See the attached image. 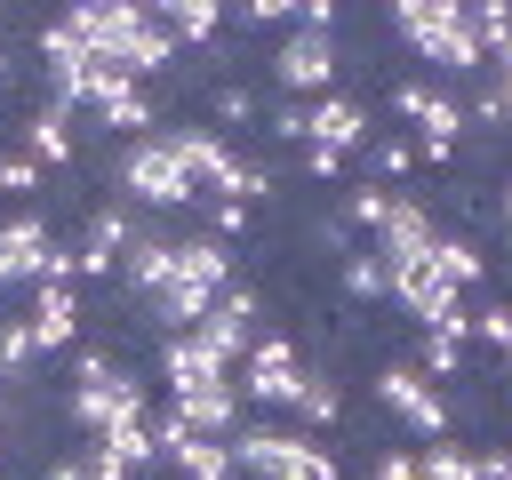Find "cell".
<instances>
[{"label": "cell", "mask_w": 512, "mask_h": 480, "mask_svg": "<svg viewBox=\"0 0 512 480\" xmlns=\"http://www.w3.org/2000/svg\"><path fill=\"white\" fill-rule=\"evenodd\" d=\"M152 448H160V464H176V480H232V440H200V432H184L176 408H160Z\"/></svg>", "instance_id": "8fae6325"}, {"label": "cell", "mask_w": 512, "mask_h": 480, "mask_svg": "<svg viewBox=\"0 0 512 480\" xmlns=\"http://www.w3.org/2000/svg\"><path fill=\"white\" fill-rule=\"evenodd\" d=\"M504 232H512V184H504Z\"/></svg>", "instance_id": "7bdbcfd3"}, {"label": "cell", "mask_w": 512, "mask_h": 480, "mask_svg": "<svg viewBox=\"0 0 512 480\" xmlns=\"http://www.w3.org/2000/svg\"><path fill=\"white\" fill-rule=\"evenodd\" d=\"M376 408L400 416L416 440H448V392L432 376H416V360H384L376 368Z\"/></svg>", "instance_id": "8992f818"}, {"label": "cell", "mask_w": 512, "mask_h": 480, "mask_svg": "<svg viewBox=\"0 0 512 480\" xmlns=\"http://www.w3.org/2000/svg\"><path fill=\"white\" fill-rule=\"evenodd\" d=\"M464 344H472V336H448V328H424V360H416V376H432V384H448V376L464 368Z\"/></svg>", "instance_id": "4316f807"}, {"label": "cell", "mask_w": 512, "mask_h": 480, "mask_svg": "<svg viewBox=\"0 0 512 480\" xmlns=\"http://www.w3.org/2000/svg\"><path fill=\"white\" fill-rule=\"evenodd\" d=\"M24 152H32L40 168H72V112L40 104V112L24 120Z\"/></svg>", "instance_id": "44dd1931"}, {"label": "cell", "mask_w": 512, "mask_h": 480, "mask_svg": "<svg viewBox=\"0 0 512 480\" xmlns=\"http://www.w3.org/2000/svg\"><path fill=\"white\" fill-rule=\"evenodd\" d=\"M216 120H232V128H240V120H256V88H240V80H232V88H216Z\"/></svg>", "instance_id": "836d02e7"}, {"label": "cell", "mask_w": 512, "mask_h": 480, "mask_svg": "<svg viewBox=\"0 0 512 480\" xmlns=\"http://www.w3.org/2000/svg\"><path fill=\"white\" fill-rule=\"evenodd\" d=\"M472 456H480V448H456V440H424V448H416V480H472Z\"/></svg>", "instance_id": "484cf974"}, {"label": "cell", "mask_w": 512, "mask_h": 480, "mask_svg": "<svg viewBox=\"0 0 512 480\" xmlns=\"http://www.w3.org/2000/svg\"><path fill=\"white\" fill-rule=\"evenodd\" d=\"M24 328H32L40 352H72V336H80V288H64V280H32V312H24Z\"/></svg>", "instance_id": "e0dca14e"}, {"label": "cell", "mask_w": 512, "mask_h": 480, "mask_svg": "<svg viewBox=\"0 0 512 480\" xmlns=\"http://www.w3.org/2000/svg\"><path fill=\"white\" fill-rule=\"evenodd\" d=\"M40 176H48V168H40L32 152H0V192H40Z\"/></svg>", "instance_id": "4dcf8cb0"}, {"label": "cell", "mask_w": 512, "mask_h": 480, "mask_svg": "<svg viewBox=\"0 0 512 480\" xmlns=\"http://www.w3.org/2000/svg\"><path fill=\"white\" fill-rule=\"evenodd\" d=\"M248 224V200H208V240H224L232 248V232Z\"/></svg>", "instance_id": "1f68e13d"}, {"label": "cell", "mask_w": 512, "mask_h": 480, "mask_svg": "<svg viewBox=\"0 0 512 480\" xmlns=\"http://www.w3.org/2000/svg\"><path fill=\"white\" fill-rule=\"evenodd\" d=\"M504 376H512V344H504Z\"/></svg>", "instance_id": "ee69618b"}, {"label": "cell", "mask_w": 512, "mask_h": 480, "mask_svg": "<svg viewBox=\"0 0 512 480\" xmlns=\"http://www.w3.org/2000/svg\"><path fill=\"white\" fill-rule=\"evenodd\" d=\"M296 416L320 432V424H336L344 416V392H336V376H320V368H304V384H296Z\"/></svg>", "instance_id": "d4e9b609"}, {"label": "cell", "mask_w": 512, "mask_h": 480, "mask_svg": "<svg viewBox=\"0 0 512 480\" xmlns=\"http://www.w3.org/2000/svg\"><path fill=\"white\" fill-rule=\"evenodd\" d=\"M432 272L464 296V288H480V272H488V264H480V248H472L464 232H440V240H432Z\"/></svg>", "instance_id": "cb8c5ba5"}, {"label": "cell", "mask_w": 512, "mask_h": 480, "mask_svg": "<svg viewBox=\"0 0 512 480\" xmlns=\"http://www.w3.org/2000/svg\"><path fill=\"white\" fill-rule=\"evenodd\" d=\"M304 144H328V152H360L368 144V104L360 96H312L304 104Z\"/></svg>", "instance_id": "2e32d148"}, {"label": "cell", "mask_w": 512, "mask_h": 480, "mask_svg": "<svg viewBox=\"0 0 512 480\" xmlns=\"http://www.w3.org/2000/svg\"><path fill=\"white\" fill-rule=\"evenodd\" d=\"M88 112H96L112 136H128V144H136V136L160 120V112H152V96H144L128 72H112V64H96V80H88Z\"/></svg>", "instance_id": "4fadbf2b"}, {"label": "cell", "mask_w": 512, "mask_h": 480, "mask_svg": "<svg viewBox=\"0 0 512 480\" xmlns=\"http://www.w3.org/2000/svg\"><path fill=\"white\" fill-rule=\"evenodd\" d=\"M432 240H440V224H432V208L424 200H392V216L376 224V256L384 264H408V256H432Z\"/></svg>", "instance_id": "d6986e66"}, {"label": "cell", "mask_w": 512, "mask_h": 480, "mask_svg": "<svg viewBox=\"0 0 512 480\" xmlns=\"http://www.w3.org/2000/svg\"><path fill=\"white\" fill-rule=\"evenodd\" d=\"M160 136L176 144V160H184L200 200H264L272 192V168H248L216 128H160Z\"/></svg>", "instance_id": "3957f363"}, {"label": "cell", "mask_w": 512, "mask_h": 480, "mask_svg": "<svg viewBox=\"0 0 512 480\" xmlns=\"http://www.w3.org/2000/svg\"><path fill=\"white\" fill-rule=\"evenodd\" d=\"M304 176L336 184V176H344V152H328V144H304Z\"/></svg>", "instance_id": "d590c367"}, {"label": "cell", "mask_w": 512, "mask_h": 480, "mask_svg": "<svg viewBox=\"0 0 512 480\" xmlns=\"http://www.w3.org/2000/svg\"><path fill=\"white\" fill-rule=\"evenodd\" d=\"M320 248H328V256H352V224H344V216H320Z\"/></svg>", "instance_id": "ab89813d"}, {"label": "cell", "mask_w": 512, "mask_h": 480, "mask_svg": "<svg viewBox=\"0 0 512 480\" xmlns=\"http://www.w3.org/2000/svg\"><path fill=\"white\" fill-rule=\"evenodd\" d=\"M272 136L280 144H304V104H272Z\"/></svg>", "instance_id": "74e56055"}, {"label": "cell", "mask_w": 512, "mask_h": 480, "mask_svg": "<svg viewBox=\"0 0 512 480\" xmlns=\"http://www.w3.org/2000/svg\"><path fill=\"white\" fill-rule=\"evenodd\" d=\"M48 248H56V232H48V216H8L0 224V288H32L40 280V264H48Z\"/></svg>", "instance_id": "9a60e30c"}, {"label": "cell", "mask_w": 512, "mask_h": 480, "mask_svg": "<svg viewBox=\"0 0 512 480\" xmlns=\"http://www.w3.org/2000/svg\"><path fill=\"white\" fill-rule=\"evenodd\" d=\"M392 120H408L416 144H456V136L472 128L464 104H456L448 88H432V80H400V88H392Z\"/></svg>", "instance_id": "30bf717a"}, {"label": "cell", "mask_w": 512, "mask_h": 480, "mask_svg": "<svg viewBox=\"0 0 512 480\" xmlns=\"http://www.w3.org/2000/svg\"><path fill=\"white\" fill-rule=\"evenodd\" d=\"M136 240V208L128 200H112V208H96L88 224H80V240H72V264H80V280H104V272H120V248Z\"/></svg>", "instance_id": "5bb4252c"}, {"label": "cell", "mask_w": 512, "mask_h": 480, "mask_svg": "<svg viewBox=\"0 0 512 480\" xmlns=\"http://www.w3.org/2000/svg\"><path fill=\"white\" fill-rule=\"evenodd\" d=\"M344 296H360V304L384 296V256H376V248H352V256H344Z\"/></svg>", "instance_id": "f1b7e54d"}, {"label": "cell", "mask_w": 512, "mask_h": 480, "mask_svg": "<svg viewBox=\"0 0 512 480\" xmlns=\"http://www.w3.org/2000/svg\"><path fill=\"white\" fill-rule=\"evenodd\" d=\"M296 384H304V352L288 336H256L240 352V400L256 408H296Z\"/></svg>", "instance_id": "ba28073f"}, {"label": "cell", "mask_w": 512, "mask_h": 480, "mask_svg": "<svg viewBox=\"0 0 512 480\" xmlns=\"http://www.w3.org/2000/svg\"><path fill=\"white\" fill-rule=\"evenodd\" d=\"M40 360V344H32V328L24 320H0V376H24Z\"/></svg>", "instance_id": "f546056e"}, {"label": "cell", "mask_w": 512, "mask_h": 480, "mask_svg": "<svg viewBox=\"0 0 512 480\" xmlns=\"http://www.w3.org/2000/svg\"><path fill=\"white\" fill-rule=\"evenodd\" d=\"M224 288H232V248L208 240V232H192V240H176V264H168V280H160L144 304H152V320H160L168 336H184Z\"/></svg>", "instance_id": "7a4b0ae2"}, {"label": "cell", "mask_w": 512, "mask_h": 480, "mask_svg": "<svg viewBox=\"0 0 512 480\" xmlns=\"http://www.w3.org/2000/svg\"><path fill=\"white\" fill-rule=\"evenodd\" d=\"M40 480H88V472H80V456H56V464H48Z\"/></svg>", "instance_id": "b9f144b4"}, {"label": "cell", "mask_w": 512, "mask_h": 480, "mask_svg": "<svg viewBox=\"0 0 512 480\" xmlns=\"http://www.w3.org/2000/svg\"><path fill=\"white\" fill-rule=\"evenodd\" d=\"M360 160H368V184H384V192H392L400 176H416V168H424V160H416V136H368V144H360Z\"/></svg>", "instance_id": "603a6c76"}, {"label": "cell", "mask_w": 512, "mask_h": 480, "mask_svg": "<svg viewBox=\"0 0 512 480\" xmlns=\"http://www.w3.org/2000/svg\"><path fill=\"white\" fill-rule=\"evenodd\" d=\"M368 480H416V448H376V472Z\"/></svg>", "instance_id": "e575fe53"}, {"label": "cell", "mask_w": 512, "mask_h": 480, "mask_svg": "<svg viewBox=\"0 0 512 480\" xmlns=\"http://www.w3.org/2000/svg\"><path fill=\"white\" fill-rule=\"evenodd\" d=\"M264 72H272V88H280L288 104H296V96H304V104H312V96H336V32H304V24H296V32L272 48Z\"/></svg>", "instance_id": "52a82bcc"}, {"label": "cell", "mask_w": 512, "mask_h": 480, "mask_svg": "<svg viewBox=\"0 0 512 480\" xmlns=\"http://www.w3.org/2000/svg\"><path fill=\"white\" fill-rule=\"evenodd\" d=\"M168 264H176V240H168L160 224H136V240L120 248V288H136V296H152V288L168 280Z\"/></svg>", "instance_id": "ffe728a7"}, {"label": "cell", "mask_w": 512, "mask_h": 480, "mask_svg": "<svg viewBox=\"0 0 512 480\" xmlns=\"http://www.w3.org/2000/svg\"><path fill=\"white\" fill-rule=\"evenodd\" d=\"M64 416H72V432L104 440L120 416H152V408H144V384H136L128 368H112V376H96V384H72V392H64Z\"/></svg>", "instance_id": "9c48e42d"}, {"label": "cell", "mask_w": 512, "mask_h": 480, "mask_svg": "<svg viewBox=\"0 0 512 480\" xmlns=\"http://www.w3.org/2000/svg\"><path fill=\"white\" fill-rule=\"evenodd\" d=\"M160 376H168V400H184V392H208V384H232V360H216L192 328L184 336H168L160 344Z\"/></svg>", "instance_id": "ac0fdd59"}, {"label": "cell", "mask_w": 512, "mask_h": 480, "mask_svg": "<svg viewBox=\"0 0 512 480\" xmlns=\"http://www.w3.org/2000/svg\"><path fill=\"white\" fill-rule=\"evenodd\" d=\"M192 336H200L216 360H232V368H240V352L256 344V288H240V280H232V288L192 320Z\"/></svg>", "instance_id": "7c38bea8"}, {"label": "cell", "mask_w": 512, "mask_h": 480, "mask_svg": "<svg viewBox=\"0 0 512 480\" xmlns=\"http://www.w3.org/2000/svg\"><path fill=\"white\" fill-rule=\"evenodd\" d=\"M392 40H408L448 80H488V56L472 40V16L456 0H392Z\"/></svg>", "instance_id": "6da1fadb"}, {"label": "cell", "mask_w": 512, "mask_h": 480, "mask_svg": "<svg viewBox=\"0 0 512 480\" xmlns=\"http://www.w3.org/2000/svg\"><path fill=\"white\" fill-rule=\"evenodd\" d=\"M472 336L504 352V344H512V304H488V312H472Z\"/></svg>", "instance_id": "d6a6232c"}, {"label": "cell", "mask_w": 512, "mask_h": 480, "mask_svg": "<svg viewBox=\"0 0 512 480\" xmlns=\"http://www.w3.org/2000/svg\"><path fill=\"white\" fill-rule=\"evenodd\" d=\"M120 192H128L136 208H184V200H200L168 136H136V144L120 152Z\"/></svg>", "instance_id": "5b68a950"}, {"label": "cell", "mask_w": 512, "mask_h": 480, "mask_svg": "<svg viewBox=\"0 0 512 480\" xmlns=\"http://www.w3.org/2000/svg\"><path fill=\"white\" fill-rule=\"evenodd\" d=\"M392 200H400V192H384V184L360 176V184H344V224H368V232H376V224L392 216Z\"/></svg>", "instance_id": "83f0119b"}, {"label": "cell", "mask_w": 512, "mask_h": 480, "mask_svg": "<svg viewBox=\"0 0 512 480\" xmlns=\"http://www.w3.org/2000/svg\"><path fill=\"white\" fill-rule=\"evenodd\" d=\"M152 24H160L168 40H200V48H208L216 24H224V8H216V0H168V8H152Z\"/></svg>", "instance_id": "7402d4cb"}, {"label": "cell", "mask_w": 512, "mask_h": 480, "mask_svg": "<svg viewBox=\"0 0 512 480\" xmlns=\"http://www.w3.org/2000/svg\"><path fill=\"white\" fill-rule=\"evenodd\" d=\"M232 472H248V480H336V448H320L304 432L240 424L232 432Z\"/></svg>", "instance_id": "277c9868"}, {"label": "cell", "mask_w": 512, "mask_h": 480, "mask_svg": "<svg viewBox=\"0 0 512 480\" xmlns=\"http://www.w3.org/2000/svg\"><path fill=\"white\" fill-rule=\"evenodd\" d=\"M240 24H288V8H280V0H248V8H240Z\"/></svg>", "instance_id": "60d3db41"}, {"label": "cell", "mask_w": 512, "mask_h": 480, "mask_svg": "<svg viewBox=\"0 0 512 480\" xmlns=\"http://www.w3.org/2000/svg\"><path fill=\"white\" fill-rule=\"evenodd\" d=\"M472 480H512V448H480L472 456Z\"/></svg>", "instance_id": "f35d334b"}, {"label": "cell", "mask_w": 512, "mask_h": 480, "mask_svg": "<svg viewBox=\"0 0 512 480\" xmlns=\"http://www.w3.org/2000/svg\"><path fill=\"white\" fill-rule=\"evenodd\" d=\"M112 368H120V360H112V352H96V344H88V352H72V384H96V376H112Z\"/></svg>", "instance_id": "8d00e7d4"}]
</instances>
